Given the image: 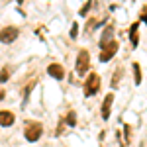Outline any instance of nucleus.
Segmentation results:
<instances>
[{
    "instance_id": "1",
    "label": "nucleus",
    "mask_w": 147,
    "mask_h": 147,
    "mask_svg": "<svg viewBox=\"0 0 147 147\" xmlns=\"http://www.w3.org/2000/svg\"><path fill=\"white\" fill-rule=\"evenodd\" d=\"M82 90H84V96H86V98L98 94V92H100V75H98V73H90V75L86 77V80H84Z\"/></svg>"
},
{
    "instance_id": "2",
    "label": "nucleus",
    "mask_w": 147,
    "mask_h": 147,
    "mask_svg": "<svg viewBox=\"0 0 147 147\" xmlns=\"http://www.w3.org/2000/svg\"><path fill=\"white\" fill-rule=\"evenodd\" d=\"M41 134H43V125L39 122H28L24 127V137L28 141H37L41 137Z\"/></svg>"
},
{
    "instance_id": "3",
    "label": "nucleus",
    "mask_w": 147,
    "mask_h": 147,
    "mask_svg": "<svg viewBox=\"0 0 147 147\" xmlns=\"http://www.w3.org/2000/svg\"><path fill=\"white\" fill-rule=\"evenodd\" d=\"M90 69V53L86 49H80L77 55V73L79 75H86Z\"/></svg>"
},
{
    "instance_id": "4",
    "label": "nucleus",
    "mask_w": 147,
    "mask_h": 147,
    "mask_svg": "<svg viewBox=\"0 0 147 147\" xmlns=\"http://www.w3.org/2000/svg\"><path fill=\"white\" fill-rule=\"evenodd\" d=\"M20 35V30L14 28V26H8V28H2L0 30V43H12L16 41Z\"/></svg>"
},
{
    "instance_id": "5",
    "label": "nucleus",
    "mask_w": 147,
    "mask_h": 147,
    "mask_svg": "<svg viewBox=\"0 0 147 147\" xmlns=\"http://www.w3.org/2000/svg\"><path fill=\"white\" fill-rule=\"evenodd\" d=\"M118 49H120L118 41H110L106 47H102V51H100V61H102V63H108V61H110V59H112V57L118 53Z\"/></svg>"
},
{
    "instance_id": "6",
    "label": "nucleus",
    "mask_w": 147,
    "mask_h": 147,
    "mask_svg": "<svg viewBox=\"0 0 147 147\" xmlns=\"http://www.w3.org/2000/svg\"><path fill=\"white\" fill-rule=\"evenodd\" d=\"M112 104H114V94L110 92V94H106V98L102 100V110H100V114H102V118H104V120H108V118H110Z\"/></svg>"
},
{
    "instance_id": "7",
    "label": "nucleus",
    "mask_w": 147,
    "mask_h": 147,
    "mask_svg": "<svg viewBox=\"0 0 147 147\" xmlns=\"http://www.w3.org/2000/svg\"><path fill=\"white\" fill-rule=\"evenodd\" d=\"M47 75H51L53 79L61 80V79H65V69H63V65H59V63H51L47 67Z\"/></svg>"
},
{
    "instance_id": "8",
    "label": "nucleus",
    "mask_w": 147,
    "mask_h": 147,
    "mask_svg": "<svg viewBox=\"0 0 147 147\" xmlns=\"http://www.w3.org/2000/svg\"><path fill=\"white\" fill-rule=\"evenodd\" d=\"M14 120H16V116H14L10 110H0V125L10 127V125L14 124Z\"/></svg>"
},
{
    "instance_id": "9",
    "label": "nucleus",
    "mask_w": 147,
    "mask_h": 147,
    "mask_svg": "<svg viewBox=\"0 0 147 147\" xmlns=\"http://www.w3.org/2000/svg\"><path fill=\"white\" fill-rule=\"evenodd\" d=\"M112 35H114V28H112V26H106V30L102 32L100 43H98V45H100V49H102V47H106L108 43H110V41H114V39H112Z\"/></svg>"
},
{
    "instance_id": "10",
    "label": "nucleus",
    "mask_w": 147,
    "mask_h": 147,
    "mask_svg": "<svg viewBox=\"0 0 147 147\" xmlns=\"http://www.w3.org/2000/svg\"><path fill=\"white\" fill-rule=\"evenodd\" d=\"M137 28H139V20L129 26V41H131V47H137V43H139V32H137Z\"/></svg>"
},
{
    "instance_id": "11",
    "label": "nucleus",
    "mask_w": 147,
    "mask_h": 147,
    "mask_svg": "<svg viewBox=\"0 0 147 147\" xmlns=\"http://www.w3.org/2000/svg\"><path fill=\"white\" fill-rule=\"evenodd\" d=\"M122 77H124V67H116V71H114V77H112V88H118L120 86V80H122Z\"/></svg>"
},
{
    "instance_id": "12",
    "label": "nucleus",
    "mask_w": 147,
    "mask_h": 147,
    "mask_svg": "<svg viewBox=\"0 0 147 147\" xmlns=\"http://www.w3.org/2000/svg\"><path fill=\"white\" fill-rule=\"evenodd\" d=\"M131 69H134V82H136L137 86L141 84V80H143V77H141V67H139V63L137 61H134L131 63Z\"/></svg>"
},
{
    "instance_id": "13",
    "label": "nucleus",
    "mask_w": 147,
    "mask_h": 147,
    "mask_svg": "<svg viewBox=\"0 0 147 147\" xmlns=\"http://www.w3.org/2000/svg\"><path fill=\"white\" fill-rule=\"evenodd\" d=\"M63 122H65L67 125H75V124H77V114H75V110H71V112L63 118Z\"/></svg>"
},
{
    "instance_id": "14",
    "label": "nucleus",
    "mask_w": 147,
    "mask_h": 147,
    "mask_svg": "<svg viewBox=\"0 0 147 147\" xmlns=\"http://www.w3.org/2000/svg\"><path fill=\"white\" fill-rule=\"evenodd\" d=\"M8 79H10V65H4L0 71V82H6Z\"/></svg>"
},
{
    "instance_id": "15",
    "label": "nucleus",
    "mask_w": 147,
    "mask_h": 147,
    "mask_svg": "<svg viewBox=\"0 0 147 147\" xmlns=\"http://www.w3.org/2000/svg\"><path fill=\"white\" fill-rule=\"evenodd\" d=\"M35 86V80H32L30 82V86H26V90H24V102L28 100V96H30V92H32V88Z\"/></svg>"
},
{
    "instance_id": "16",
    "label": "nucleus",
    "mask_w": 147,
    "mask_h": 147,
    "mask_svg": "<svg viewBox=\"0 0 147 147\" xmlns=\"http://www.w3.org/2000/svg\"><path fill=\"white\" fill-rule=\"evenodd\" d=\"M92 6V0H86V4H84V6H82V8H80V16H86V14H88V8H90Z\"/></svg>"
},
{
    "instance_id": "17",
    "label": "nucleus",
    "mask_w": 147,
    "mask_h": 147,
    "mask_svg": "<svg viewBox=\"0 0 147 147\" xmlns=\"http://www.w3.org/2000/svg\"><path fill=\"white\" fill-rule=\"evenodd\" d=\"M139 22H145L147 24V6L141 8V14H139Z\"/></svg>"
},
{
    "instance_id": "18",
    "label": "nucleus",
    "mask_w": 147,
    "mask_h": 147,
    "mask_svg": "<svg viewBox=\"0 0 147 147\" xmlns=\"http://www.w3.org/2000/svg\"><path fill=\"white\" fill-rule=\"evenodd\" d=\"M124 131H125V143H129V139H131V129H129V125H124Z\"/></svg>"
},
{
    "instance_id": "19",
    "label": "nucleus",
    "mask_w": 147,
    "mask_h": 147,
    "mask_svg": "<svg viewBox=\"0 0 147 147\" xmlns=\"http://www.w3.org/2000/svg\"><path fill=\"white\" fill-rule=\"evenodd\" d=\"M77 35H79V26H77V24H73V28H71V37L75 39Z\"/></svg>"
},
{
    "instance_id": "20",
    "label": "nucleus",
    "mask_w": 147,
    "mask_h": 147,
    "mask_svg": "<svg viewBox=\"0 0 147 147\" xmlns=\"http://www.w3.org/2000/svg\"><path fill=\"white\" fill-rule=\"evenodd\" d=\"M4 96H6V92H4V90H2V86H0V102H2V100H4Z\"/></svg>"
}]
</instances>
